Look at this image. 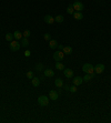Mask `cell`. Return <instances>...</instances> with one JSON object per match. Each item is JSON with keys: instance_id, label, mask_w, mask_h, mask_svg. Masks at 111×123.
Wrapping results in <instances>:
<instances>
[{"instance_id": "6da1fadb", "label": "cell", "mask_w": 111, "mask_h": 123, "mask_svg": "<svg viewBox=\"0 0 111 123\" xmlns=\"http://www.w3.org/2000/svg\"><path fill=\"white\" fill-rule=\"evenodd\" d=\"M82 70L85 73L88 74H94V67L91 63H85L82 65Z\"/></svg>"}, {"instance_id": "7a4b0ae2", "label": "cell", "mask_w": 111, "mask_h": 123, "mask_svg": "<svg viewBox=\"0 0 111 123\" xmlns=\"http://www.w3.org/2000/svg\"><path fill=\"white\" fill-rule=\"evenodd\" d=\"M38 104L40 106H47L49 104V97H47V95H40L38 98Z\"/></svg>"}, {"instance_id": "3957f363", "label": "cell", "mask_w": 111, "mask_h": 123, "mask_svg": "<svg viewBox=\"0 0 111 123\" xmlns=\"http://www.w3.org/2000/svg\"><path fill=\"white\" fill-rule=\"evenodd\" d=\"M20 47H21V44L18 42V41H11L10 42V44H9V48H10V50L13 51V52H16V51H18L19 49H20Z\"/></svg>"}, {"instance_id": "277c9868", "label": "cell", "mask_w": 111, "mask_h": 123, "mask_svg": "<svg viewBox=\"0 0 111 123\" xmlns=\"http://www.w3.org/2000/svg\"><path fill=\"white\" fill-rule=\"evenodd\" d=\"M64 58V53L62 51H56L53 53V59L56 60V62H59V61H62Z\"/></svg>"}, {"instance_id": "5b68a950", "label": "cell", "mask_w": 111, "mask_h": 123, "mask_svg": "<svg viewBox=\"0 0 111 123\" xmlns=\"http://www.w3.org/2000/svg\"><path fill=\"white\" fill-rule=\"evenodd\" d=\"M72 6H73V9H74L76 11H79V12H81L82 10H83V8H85L83 4H82V2H80V1H76V2H74Z\"/></svg>"}, {"instance_id": "8992f818", "label": "cell", "mask_w": 111, "mask_h": 123, "mask_svg": "<svg viewBox=\"0 0 111 123\" xmlns=\"http://www.w3.org/2000/svg\"><path fill=\"white\" fill-rule=\"evenodd\" d=\"M103 71H104V65H103L102 63L96 64V67H94V73H97V74H101Z\"/></svg>"}, {"instance_id": "52a82bcc", "label": "cell", "mask_w": 111, "mask_h": 123, "mask_svg": "<svg viewBox=\"0 0 111 123\" xmlns=\"http://www.w3.org/2000/svg\"><path fill=\"white\" fill-rule=\"evenodd\" d=\"M58 97H59V94H58V92H56V90H51L49 92V99L50 100L56 101V100H58Z\"/></svg>"}, {"instance_id": "ba28073f", "label": "cell", "mask_w": 111, "mask_h": 123, "mask_svg": "<svg viewBox=\"0 0 111 123\" xmlns=\"http://www.w3.org/2000/svg\"><path fill=\"white\" fill-rule=\"evenodd\" d=\"M43 20H44V22L48 23V25H52V23L55 22V18L52 17V16H50V14H47V16H44Z\"/></svg>"}, {"instance_id": "9c48e42d", "label": "cell", "mask_w": 111, "mask_h": 123, "mask_svg": "<svg viewBox=\"0 0 111 123\" xmlns=\"http://www.w3.org/2000/svg\"><path fill=\"white\" fill-rule=\"evenodd\" d=\"M63 73H64V76H66V78H68V79L73 78V71L71 70V69H66L64 68Z\"/></svg>"}, {"instance_id": "30bf717a", "label": "cell", "mask_w": 111, "mask_h": 123, "mask_svg": "<svg viewBox=\"0 0 111 123\" xmlns=\"http://www.w3.org/2000/svg\"><path fill=\"white\" fill-rule=\"evenodd\" d=\"M72 81H73V84L78 87V85L82 84V82H83V79H82L81 76H74Z\"/></svg>"}, {"instance_id": "8fae6325", "label": "cell", "mask_w": 111, "mask_h": 123, "mask_svg": "<svg viewBox=\"0 0 111 123\" xmlns=\"http://www.w3.org/2000/svg\"><path fill=\"white\" fill-rule=\"evenodd\" d=\"M55 76V71L52 69H47L44 70V76H48V78H52Z\"/></svg>"}, {"instance_id": "7c38bea8", "label": "cell", "mask_w": 111, "mask_h": 123, "mask_svg": "<svg viewBox=\"0 0 111 123\" xmlns=\"http://www.w3.org/2000/svg\"><path fill=\"white\" fill-rule=\"evenodd\" d=\"M58 42H57V40H53V39H51L50 41H49V47H50V49H56V48H58Z\"/></svg>"}, {"instance_id": "4fadbf2b", "label": "cell", "mask_w": 111, "mask_h": 123, "mask_svg": "<svg viewBox=\"0 0 111 123\" xmlns=\"http://www.w3.org/2000/svg\"><path fill=\"white\" fill-rule=\"evenodd\" d=\"M55 84L57 88H59V89H61L62 87H63V81L61 80L60 78H58V79H56L55 80Z\"/></svg>"}, {"instance_id": "5bb4252c", "label": "cell", "mask_w": 111, "mask_h": 123, "mask_svg": "<svg viewBox=\"0 0 111 123\" xmlns=\"http://www.w3.org/2000/svg\"><path fill=\"white\" fill-rule=\"evenodd\" d=\"M31 83H32V85H33V87H36V88H37V87H39V84H40V79H39V78H32V79H31Z\"/></svg>"}, {"instance_id": "9a60e30c", "label": "cell", "mask_w": 111, "mask_h": 123, "mask_svg": "<svg viewBox=\"0 0 111 123\" xmlns=\"http://www.w3.org/2000/svg\"><path fill=\"white\" fill-rule=\"evenodd\" d=\"M22 37H23V36H22V33L20 32V31H18L17 30V31L13 32V38L15 39H17V40H21Z\"/></svg>"}, {"instance_id": "2e32d148", "label": "cell", "mask_w": 111, "mask_h": 123, "mask_svg": "<svg viewBox=\"0 0 111 123\" xmlns=\"http://www.w3.org/2000/svg\"><path fill=\"white\" fill-rule=\"evenodd\" d=\"M62 52H63L64 54H71L72 53V48L71 47H63V49H62Z\"/></svg>"}, {"instance_id": "e0dca14e", "label": "cell", "mask_w": 111, "mask_h": 123, "mask_svg": "<svg viewBox=\"0 0 111 123\" xmlns=\"http://www.w3.org/2000/svg\"><path fill=\"white\" fill-rule=\"evenodd\" d=\"M28 46H29V40H28V38H25V37H22V39H21V47L27 48Z\"/></svg>"}, {"instance_id": "ac0fdd59", "label": "cell", "mask_w": 111, "mask_h": 123, "mask_svg": "<svg viewBox=\"0 0 111 123\" xmlns=\"http://www.w3.org/2000/svg\"><path fill=\"white\" fill-rule=\"evenodd\" d=\"M73 18H74L76 20H82L83 16H82V13H81V12L77 11V12H73Z\"/></svg>"}, {"instance_id": "d6986e66", "label": "cell", "mask_w": 111, "mask_h": 123, "mask_svg": "<svg viewBox=\"0 0 111 123\" xmlns=\"http://www.w3.org/2000/svg\"><path fill=\"white\" fill-rule=\"evenodd\" d=\"M93 76H94V74H88V73H85V76H83L82 79H83V81H85V82H88V81L92 80V79H93Z\"/></svg>"}, {"instance_id": "ffe728a7", "label": "cell", "mask_w": 111, "mask_h": 123, "mask_svg": "<svg viewBox=\"0 0 111 123\" xmlns=\"http://www.w3.org/2000/svg\"><path fill=\"white\" fill-rule=\"evenodd\" d=\"M56 68L58 69V70H60V71H63L64 70V65H63V63H61V62H57L56 63Z\"/></svg>"}, {"instance_id": "44dd1931", "label": "cell", "mask_w": 111, "mask_h": 123, "mask_svg": "<svg viewBox=\"0 0 111 123\" xmlns=\"http://www.w3.org/2000/svg\"><path fill=\"white\" fill-rule=\"evenodd\" d=\"M63 20H64V17H63V16H61V14H59V16H57V17L55 18V21L56 22H59V23L63 22Z\"/></svg>"}, {"instance_id": "7402d4cb", "label": "cell", "mask_w": 111, "mask_h": 123, "mask_svg": "<svg viewBox=\"0 0 111 123\" xmlns=\"http://www.w3.org/2000/svg\"><path fill=\"white\" fill-rule=\"evenodd\" d=\"M4 38H6V40H7V41L11 42V41H12V39H13V33H7Z\"/></svg>"}, {"instance_id": "603a6c76", "label": "cell", "mask_w": 111, "mask_h": 123, "mask_svg": "<svg viewBox=\"0 0 111 123\" xmlns=\"http://www.w3.org/2000/svg\"><path fill=\"white\" fill-rule=\"evenodd\" d=\"M73 6L72 4H70V6H68V8H67V12L69 13V14H73Z\"/></svg>"}, {"instance_id": "cb8c5ba5", "label": "cell", "mask_w": 111, "mask_h": 123, "mask_svg": "<svg viewBox=\"0 0 111 123\" xmlns=\"http://www.w3.org/2000/svg\"><path fill=\"white\" fill-rule=\"evenodd\" d=\"M77 85H71V87H70V89H69V91H70V92H72V93H76V92H77Z\"/></svg>"}, {"instance_id": "d4e9b609", "label": "cell", "mask_w": 111, "mask_h": 123, "mask_svg": "<svg viewBox=\"0 0 111 123\" xmlns=\"http://www.w3.org/2000/svg\"><path fill=\"white\" fill-rule=\"evenodd\" d=\"M30 34H31V32H30L29 30H25V31H23V33H22V36H23L25 38H29Z\"/></svg>"}, {"instance_id": "484cf974", "label": "cell", "mask_w": 111, "mask_h": 123, "mask_svg": "<svg viewBox=\"0 0 111 123\" xmlns=\"http://www.w3.org/2000/svg\"><path fill=\"white\" fill-rule=\"evenodd\" d=\"M43 38H44L46 41H50V40H51V36H50L49 33H44L43 34Z\"/></svg>"}, {"instance_id": "4316f807", "label": "cell", "mask_w": 111, "mask_h": 123, "mask_svg": "<svg viewBox=\"0 0 111 123\" xmlns=\"http://www.w3.org/2000/svg\"><path fill=\"white\" fill-rule=\"evenodd\" d=\"M26 76H27V78H28V79H30V80H31V79L33 78V72H32V71H28Z\"/></svg>"}, {"instance_id": "83f0119b", "label": "cell", "mask_w": 111, "mask_h": 123, "mask_svg": "<svg viewBox=\"0 0 111 123\" xmlns=\"http://www.w3.org/2000/svg\"><path fill=\"white\" fill-rule=\"evenodd\" d=\"M36 69H37L38 71H42V69H43L42 63H38L37 65H36Z\"/></svg>"}, {"instance_id": "f1b7e54d", "label": "cell", "mask_w": 111, "mask_h": 123, "mask_svg": "<svg viewBox=\"0 0 111 123\" xmlns=\"http://www.w3.org/2000/svg\"><path fill=\"white\" fill-rule=\"evenodd\" d=\"M30 54H31V52H30L29 50H27L26 52H25V55H26V57H30Z\"/></svg>"}, {"instance_id": "f546056e", "label": "cell", "mask_w": 111, "mask_h": 123, "mask_svg": "<svg viewBox=\"0 0 111 123\" xmlns=\"http://www.w3.org/2000/svg\"><path fill=\"white\" fill-rule=\"evenodd\" d=\"M69 89H70V87H69L68 84H64V90H67V91H69Z\"/></svg>"}, {"instance_id": "4dcf8cb0", "label": "cell", "mask_w": 111, "mask_h": 123, "mask_svg": "<svg viewBox=\"0 0 111 123\" xmlns=\"http://www.w3.org/2000/svg\"><path fill=\"white\" fill-rule=\"evenodd\" d=\"M58 48H59L60 50H62V49H63V47H62V46H58Z\"/></svg>"}]
</instances>
